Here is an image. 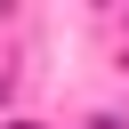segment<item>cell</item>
Instances as JSON below:
<instances>
[{
  "instance_id": "6da1fadb",
  "label": "cell",
  "mask_w": 129,
  "mask_h": 129,
  "mask_svg": "<svg viewBox=\"0 0 129 129\" xmlns=\"http://www.w3.org/2000/svg\"><path fill=\"white\" fill-rule=\"evenodd\" d=\"M8 129H40V121H8Z\"/></svg>"
}]
</instances>
